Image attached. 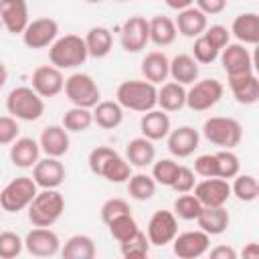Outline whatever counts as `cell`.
<instances>
[{"label": "cell", "instance_id": "cell-4", "mask_svg": "<svg viewBox=\"0 0 259 259\" xmlns=\"http://www.w3.org/2000/svg\"><path fill=\"white\" fill-rule=\"evenodd\" d=\"M6 111L18 121H36L45 113V99L30 85H20L6 95Z\"/></svg>", "mask_w": 259, "mask_h": 259}, {"label": "cell", "instance_id": "cell-23", "mask_svg": "<svg viewBox=\"0 0 259 259\" xmlns=\"http://www.w3.org/2000/svg\"><path fill=\"white\" fill-rule=\"evenodd\" d=\"M170 130H172V121H170V115L166 111L154 107V109L142 113L140 132L144 138H148L152 142H160V140H166Z\"/></svg>", "mask_w": 259, "mask_h": 259}, {"label": "cell", "instance_id": "cell-8", "mask_svg": "<svg viewBox=\"0 0 259 259\" xmlns=\"http://www.w3.org/2000/svg\"><path fill=\"white\" fill-rule=\"evenodd\" d=\"M225 87L219 79H200L186 89V107L192 111H208L223 99Z\"/></svg>", "mask_w": 259, "mask_h": 259}, {"label": "cell", "instance_id": "cell-30", "mask_svg": "<svg viewBox=\"0 0 259 259\" xmlns=\"http://www.w3.org/2000/svg\"><path fill=\"white\" fill-rule=\"evenodd\" d=\"M198 73H200V67L192 59V55L180 53L170 59V79L172 81L186 87V85H192L194 81H198Z\"/></svg>", "mask_w": 259, "mask_h": 259}, {"label": "cell", "instance_id": "cell-26", "mask_svg": "<svg viewBox=\"0 0 259 259\" xmlns=\"http://www.w3.org/2000/svg\"><path fill=\"white\" fill-rule=\"evenodd\" d=\"M198 229L206 235H223L231 225V214L225 206H202V210L196 217Z\"/></svg>", "mask_w": 259, "mask_h": 259}, {"label": "cell", "instance_id": "cell-50", "mask_svg": "<svg viewBox=\"0 0 259 259\" xmlns=\"http://www.w3.org/2000/svg\"><path fill=\"white\" fill-rule=\"evenodd\" d=\"M20 134L18 119L12 115H0V146H10Z\"/></svg>", "mask_w": 259, "mask_h": 259}, {"label": "cell", "instance_id": "cell-18", "mask_svg": "<svg viewBox=\"0 0 259 259\" xmlns=\"http://www.w3.org/2000/svg\"><path fill=\"white\" fill-rule=\"evenodd\" d=\"M168 152L174 158H188L192 156L200 146V134L192 125H180L176 130H170L166 136Z\"/></svg>", "mask_w": 259, "mask_h": 259}, {"label": "cell", "instance_id": "cell-52", "mask_svg": "<svg viewBox=\"0 0 259 259\" xmlns=\"http://www.w3.org/2000/svg\"><path fill=\"white\" fill-rule=\"evenodd\" d=\"M194 6L206 16H214L227 8V0H194Z\"/></svg>", "mask_w": 259, "mask_h": 259}, {"label": "cell", "instance_id": "cell-20", "mask_svg": "<svg viewBox=\"0 0 259 259\" xmlns=\"http://www.w3.org/2000/svg\"><path fill=\"white\" fill-rule=\"evenodd\" d=\"M38 146H40V152L45 156H53V158H63L69 148H71V138H69V132L63 127V125H47L42 132H40V138H38Z\"/></svg>", "mask_w": 259, "mask_h": 259}, {"label": "cell", "instance_id": "cell-17", "mask_svg": "<svg viewBox=\"0 0 259 259\" xmlns=\"http://www.w3.org/2000/svg\"><path fill=\"white\" fill-rule=\"evenodd\" d=\"M67 178L65 164L61 158L45 156L32 166V180L36 182L38 188H59Z\"/></svg>", "mask_w": 259, "mask_h": 259}, {"label": "cell", "instance_id": "cell-37", "mask_svg": "<svg viewBox=\"0 0 259 259\" xmlns=\"http://www.w3.org/2000/svg\"><path fill=\"white\" fill-rule=\"evenodd\" d=\"M61 125H63L67 132H73V134L87 132V130L93 125V113H91V109H87V107H77V105H73L71 109H67V111L63 113Z\"/></svg>", "mask_w": 259, "mask_h": 259}, {"label": "cell", "instance_id": "cell-22", "mask_svg": "<svg viewBox=\"0 0 259 259\" xmlns=\"http://www.w3.org/2000/svg\"><path fill=\"white\" fill-rule=\"evenodd\" d=\"M227 79H229V89L237 103L253 105L259 101V79L253 71L235 75V77H227Z\"/></svg>", "mask_w": 259, "mask_h": 259}, {"label": "cell", "instance_id": "cell-14", "mask_svg": "<svg viewBox=\"0 0 259 259\" xmlns=\"http://www.w3.org/2000/svg\"><path fill=\"white\" fill-rule=\"evenodd\" d=\"M192 192L200 200L202 206H225L227 200L231 198V184L225 178L210 176V178H202L200 182H196Z\"/></svg>", "mask_w": 259, "mask_h": 259}, {"label": "cell", "instance_id": "cell-59", "mask_svg": "<svg viewBox=\"0 0 259 259\" xmlns=\"http://www.w3.org/2000/svg\"><path fill=\"white\" fill-rule=\"evenodd\" d=\"M0 212H2V206H0Z\"/></svg>", "mask_w": 259, "mask_h": 259}, {"label": "cell", "instance_id": "cell-49", "mask_svg": "<svg viewBox=\"0 0 259 259\" xmlns=\"http://www.w3.org/2000/svg\"><path fill=\"white\" fill-rule=\"evenodd\" d=\"M113 154H115V150L109 148V146H95V148L89 152V156H87V166H89V170H91L95 176H99L101 166H103L105 160L111 158Z\"/></svg>", "mask_w": 259, "mask_h": 259}, {"label": "cell", "instance_id": "cell-29", "mask_svg": "<svg viewBox=\"0 0 259 259\" xmlns=\"http://www.w3.org/2000/svg\"><path fill=\"white\" fill-rule=\"evenodd\" d=\"M156 107H160L166 113L180 111L182 107H186V87L176 83V81H164L158 87Z\"/></svg>", "mask_w": 259, "mask_h": 259}, {"label": "cell", "instance_id": "cell-15", "mask_svg": "<svg viewBox=\"0 0 259 259\" xmlns=\"http://www.w3.org/2000/svg\"><path fill=\"white\" fill-rule=\"evenodd\" d=\"M219 61H221V67L227 73V77H235V75L253 71V57H251L247 45H241V42H229L225 49H221Z\"/></svg>", "mask_w": 259, "mask_h": 259}, {"label": "cell", "instance_id": "cell-39", "mask_svg": "<svg viewBox=\"0 0 259 259\" xmlns=\"http://www.w3.org/2000/svg\"><path fill=\"white\" fill-rule=\"evenodd\" d=\"M150 241L146 237L144 231H136L130 239L121 241L119 243V253L125 257V259H142V257H148L150 255Z\"/></svg>", "mask_w": 259, "mask_h": 259}, {"label": "cell", "instance_id": "cell-46", "mask_svg": "<svg viewBox=\"0 0 259 259\" xmlns=\"http://www.w3.org/2000/svg\"><path fill=\"white\" fill-rule=\"evenodd\" d=\"M101 221L107 225L111 219H115V217H119V214H127V212H132V208H130V202L127 200H123V198H107L103 204H101Z\"/></svg>", "mask_w": 259, "mask_h": 259}, {"label": "cell", "instance_id": "cell-56", "mask_svg": "<svg viewBox=\"0 0 259 259\" xmlns=\"http://www.w3.org/2000/svg\"><path fill=\"white\" fill-rule=\"evenodd\" d=\"M6 81H8V69H6V65L0 61V89L6 85Z\"/></svg>", "mask_w": 259, "mask_h": 259}, {"label": "cell", "instance_id": "cell-45", "mask_svg": "<svg viewBox=\"0 0 259 259\" xmlns=\"http://www.w3.org/2000/svg\"><path fill=\"white\" fill-rule=\"evenodd\" d=\"M219 49H214L202 34L194 38V45H192V59L198 63V65H210L219 59Z\"/></svg>", "mask_w": 259, "mask_h": 259}, {"label": "cell", "instance_id": "cell-12", "mask_svg": "<svg viewBox=\"0 0 259 259\" xmlns=\"http://www.w3.org/2000/svg\"><path fill=\"white\" fill-rule=\"evenodd\" d=\"M210 249V235L200 229L178 233L172 239V251L180 259H198Z\"/></svg>", "mask_w": 259, "mask_h": 259}, {"label": "cell", "instance_id": "cell-34", "mask_svg": "<svg viewBox=\"0 0 259 259\" xmlns=\"http://www.w3.org/2000/svg\"><path fill=\"white\" fill-rule=\"evenodd\" d=\"M65 259H93L97 255V247L95 241L89 235H73L65 241V245H61L59 251Z\"/></svg>", "mask_w": 259, "mask_h": 259}, {"label": "cell", "instance_id": "cell-53", "mask_svg": "<svg viewBox=\"0 0 259 259\" xmlns=\"http://www.w3.org/2000/svg\"><path fill=\"white\" fill-rule=\"evenodd\" d=\"M210 259H237V251L231 245H217L206 251Z\"/></svg>", "mask_w": 259, "mask_h": 259}, {"label": "cell", "instance_id": "cell-33", "mask_svg": "<svg viewBox=\"0 0 259 259\" xmlns=\"http://www.w3.org/2000/svg\"><path fill=\"white\" fill-rule=\"evenodd\" d=\"M93 123H97L101 130H115L123 121V107L117 101H99L93 109Z\"/></svg>", "mask_w": 259, "mask_h": 259}, {"label": "cell", "instance_id": "cell-25", "mask_svg": "<svg viewBox=\"0 0 259 259\" xmlns=\"http://www.w3.org/2000/svg\"><path fill=\"white\" fill-rule=\"evenodd\" d=\"M142 77L154 85H162L170 77V59L162 51H150L142 59Z\"/></svg>", "mask_w": 259, "mask_h": 259}, {"label": "cell", "instance_id": "cell-11", "mask_svg": "<svg viewBox=\"0 0 259 259\" xmlns=\"http://www.w3.org/2000/svg\"><path fill=\"white\" fill-rule=\"evenodd\" d=\"M150 42V26L148 18L134 14L119 28V45L125 53H142Z\"/></svg>", "mask_w": 259, "mask_h": 259}, {"label": "cell", "instance_id": "cell-51", "mask_svg": "<svg viewBox=\"0 0 259 259\" xmlns=\"http://www.w3.org/2000/svg\"><path fill=\"white\" fill-rule=\"evenodd\" d=\"M194 174L200 176V178H210V176H217V158L214 154H200L196 160H194Z\"/></svg>", "mask_w": 259, "mask_h": 259}, {"label": "cell", "instance_id": "cell-47", "mask_svg": "<svg viewBox=\"0 0 259 259\" xmlns=\"http://www.w3.org/2000/svg\"><path fill=\"white\" fill-rule=\"evenodd\" d=\"M202 36L214 47V49H225L229 42H231V30L227 28V26H223V24H210V26H206L204 28V32H202Z\"/></svg>", "mask_w": 259, "mask_h": 259}, {"label": "cell", "instance_id": "cell-57", "mask_svg": "<svg viewBox=\"0 0 259 259\" xmlns=\"http://www.w3.org/2000/svg\"><path fill=\"white\" fill-rule=\"evenodd\" d=\"M85 2H89V4H99V2H103V0H85Z\"/></svg>", "mask_w": 259, "mask_h": 259}, {"label": "cell", "instance_id": "cell-44", "mask_svg": "<svg viewBox=\"0 0 259 259\" xmlns=\"http://www.w3.org/2000/svg\"><path fill=\"white\" fill-rule=\"evenodd\" d=\"M24 239L14 231H2L0 233V259H14L22 253Z\"/></svg>", "mask_w": 259, "mask_h": 259}, {"label": "cell", "instance_id": "cell-55", "mask_svg": "<svg viewBox=\"0 0 259 259\" xmlns=\"http://www.w3.org/2000/svg\"><path fill=\"white\" fill-rule=\"evenodd\" d=\"M243 257H249V259L259 257V247H257V243H249V245L243 249Z\"/></svg>", "mask_w": 259, "mask_h": 259}, {"label": "cell", "instance_id": "cell-24", "mask_svg": "<svg viewBox=\"0 0 259 259\" xmlns=\"http://www.w3.org/2000/svg\"><path fill=\"white\" fill-rule=\"evenodd\" d=\"M174 24H176L178 34H182L186 38H196L208 26V16L204 12H200L196 6H188L184 10H178Z\"/></svg>", "mask_w": 259, "mask_h": 259}, {"label": "cell", "instance_id": "cell-32", "mask_svg": "<svg viewBox=\"0 0 259 259\" xmlns=\"http://www.w3.org/2000/svg\"><path fill=\"white\" fill-rule=\"evenodd\" d=\"M148 26H150V42H154L156 47H168L178 36L176 24L170 16L156 14L148 20Z\"/></svg>", "mask_w": 259, "mask_h": 259}, {"label": "cell", "instance_id": "cell-3", "mask_svg": "<svg viewBox=\"0 0 259 259\" xmlns=\"http://www.w3.org/2000/svg\"><path fill=\"white\" fill-rule=\"evenodd\" d=\"M89 59L83 36L79 34H63L49 47V61L57 69H77Z\"/></svg>", "mask_w": 259, "mask_h": 259}, {"label": "cell", "instance_id": "cell-40", "mask_svg": "<svg viewBox=\"0 0 259 259\" xmlns=\"http://www.w3.org/2000/svg\"><path fill=\"white\" fill-rule=\"evenodd\" d=\"M178 168L180 164L172 158H160V160H154L152 162V178L156 180V184L160 186H172L176 174H178Z\"/></svg>", "mask_w": 259, "mask_h": 259}, {"label": "cell", "instance_id": "cell-16", "mask_svg": "<svg viewBox=\"0 0 259 259\" xmlns=\"http://www.w3.org/2000/svg\"><path fill=\"white\" fill-rule=\"evenodd\" d=\"M30 87L42 97V99H51V97H57L63 87H65V77H63V71L57 69L55 65H40L32 71V77H30Z\"/></svg>", "mask_w": 259, "mask_h": 259}, {"label": "cell", "instance_id": "cell-43", "mask_svg": "<svg viewBox=\"0 0 259 259\" xmlns=\"http://www.w3.org/2000/svg\"><path fill=\"white\" fill-rule=\"evenodd\" d=\"M138 229H140V227H138L136 219L132 217V212L119 214V217H115V219H111V221L107 223V231H109V235H111L117 243L130 239Z\"/></svg>", "mask_w": 259, "mask_h": 259}, {"label": "cell", "instance_id": "cell-9", "mask_svg": "<svg viewBox=\"0 0 259 259\" xmlns=\"http://www.w3.org/2000/svg\"><path fill=\"white\" fill-rule=\"evenodd\" d=\"M178 235V219L172 210H156L146 227V237L152 247H164Z\"/></svg>", "mask_w": 259, "mask_h": 259}, {"label": "cell", "instance_id": "cell-21", "mask_svg": "<svg viewBox=\"0 0 259 259\" xmlns=\"http://www.w3.org/2000/svg\"><path fill=\"white\" fill-rule=\"evenodd\" d=\"M40 146H38V140L34 138H16L12 144H10V162L16 166V168H22V170H28L32 168L38 160H40Z\"/></svg>", "mask_w": 259, "mask_h": 259}, {"label": "cell", "instance_id": "cell-31", "mask_svg": "<svg viewBox=\"0 0 259 259\" xmlns=\"http://www.w3.org/2000/svg\"><path fill=\"white\" fill-rule=\"evenodd\" d=\"M83 40H85L89 57L93 59H103L113 49V34L107 26H91L87 34L83 36Z\"/></svg>", "mask_w": 259, "mask_h": 259}, {"label": "cell", "instance_id": "cell-10", "mask_svg": "<svg viewBox=\"0 0 259 259\" xmlns=\"http://www.w3.org/2000/svg\"><path fill=\"white\" fill-rule=\"evenodd\" d=\"M57 36H59V22L51 16L34 18L22 30V42L34 51L51 47L57 40Z\"/></svg>", "mask_w": 259, "mask_h": 259}, {"label": "cell", "instance_id": "cell-27", "mask_svg": "<svg viewBox=\"0 0 259 259\" xmlns=\"http://www.w3.org/2000/svg\"><path fill=\"white\" fill-rule=\"evenodd\" d=\"M132 168H146V166H152V162L156 160V146L152 140L144 138V136H138V138H132L125 146V156H123Z\"/></svg>", "mask_w": 259, "mask_h": 259}, {"label": "cell", "instance_id": "cell-7", "mask_svg": "<svg viewBox=\"0 0 259 259\" xmlns=\"http://www.w3.org/2000/svg\"><path fill=\"white\" fill-rule=\"evenodd\" d=\"M38 186L32 180V176H18L12 178L2 190H0V206L6 212H20L26 210L32 198L36 196Z\"/></svg>", "mask_w": 259, "mask_h": 259}, {"label": "cell", "instance_id": "cell-48", "mask_svg": "<svg viewBox=\"0 0 259 259\" xmlns=\"http://www.w3.org/2000/svg\"><path fill=\"white\" fill-rule=\"evenodd\" d=\"M194 184H196V174H194V170L180 164L178 174H176V178H174V182H172L170 188H172L174 192H178V194H184V192H192Z\"/></svg>", "mask_w": 259, "mask_h": 259}, {"label": "cell", "instance_id": "cell-13", "mask_svg": "<svg viewBox=\"0 0 259 259\" xmlns=\"http://www.w3.org/2000/svg\"><path fill=\"white\" fill-rule=\"evenodd\" d=\"M24 249L32 257H53L61 251V239L51 227H34L24 237Z\"/></svg>", "mask_w": 259, "mask_h": 259}, {"label": "cell", "instance_id": "cell-19", "mask_svg": "<svg viewBox=\"0 0 259 259\" xmlns=\"http://www.w3.org/2000/svg\"><path fill=\"white\" fill-rule=\"evenodd\" d=\"M0 20L10 34H22L30 22L26 0H0Z\"/></svg>", "mask_w": 259, "mask_h": 259}, {"label": "cell", "instance_id": "cell-41", "mask_svg": "<svg viewBox=\"0 0 259 259\" xmlns=\"http://www.w3.org/2000/svg\"><path fill=\"white\" fill-rule=\"evenodd\" d=\"M200 210H202L200 200L190 192L180 194L172 204V212L176 214V219H182V221H196Z\"/></svg>", "mask_w": 259, "mask_h": 259}, {"label": "cell", "instance_id": "cell-6", "mask_svg": "<svg viewBox=\"0 0 259 259\" xmlns=\"http://www.w3.org/2000/svg\"><path fill=\"white\" fill-rule=\"evenodd\" d=\"M63 91H65L67 99L71 101V105H77V107L93 109L101 101V89L89 73H81V71L71 73L65 79Z\"/></svg>", "mask_w": 259, "mask_h": 259}, {"label": "cell", "instance_id": "cell-38", "mask_svg": "<svg viewBox=\"0 0 259 259\" xmlns=\"http://www.w3.org/2000/svg\"><path fill=\"white\" fill-rule=\"evenodd\" d=\"M231 196L241 202H253L259 196V182L253 174H237L231 184Z\"/></svg>", "mask_w": 259, "mask_h": 259}, {"label": "cell", "instance_id": "cell-28", "mask_svg": "<svg viewBox=\"0 0 259 259\" xmlns=\"http://www.w3.org/2000/svg\"><path fill=\"white\" fill-rule=\"evenodd\" d=\"M231 34L241 45H257L259 42V14L257 12H241L235 16L231 24Z\"/></svg>", "mask_w": 259, "mask_h": 259}, {"label": "cell", "instance_id": "cell-36", "mask_svg": "<svg viewBox=\"0 0 259 259\" xmlns=\"http://www.w3.org/2000/svg\"><path fill=\"white\" fill-rule=\"evenodd\" d=\"M127 194L130 198L138 200V202H146L150 200L154 194H156V180L152 178V174H144V172H138V174H132L127 178Z\"/></svg>", "mask_w": 259, "mask_h": 259}, {"label": "cell", "instance_id": "cell-35", "mask_svg": "<svg viewBox=\"0 0 259 259\" xmlns=\"http://www.w3.org/2000/svg\"><path fill=\"white\" fill-rule=\"evenodd\" d=\"M132 174H134V172H132V164H130L123 156H119L117 152H115L111 158L105 160V164L101 166V172H99L101 178H105L107 182H113V184H123V182H127V178H130Z\"/></svg>", "mask_w": 259, "mask_h": 259}, {"label": "cell", "instance_id": "cell-42", "mask_svg": "<svg viewBox=\"0 0 259 259\" xmlns=\"http://www.w3.org/2000/svg\"><path fill=\"white\" fill-rule=\"evenodd\" d=\"M214 158H217V176L219 178L231 180L241 172L239 156L233 150H219V152H214Z\"/></svg>", "mask_w": 259, "mask_h": 259}, {"label": "cell", "instance_id": "cell-58", "mask_svg": "<svg viewBox=\"0 0 259 259\" xmlns=\"http://www.w3.org/2000/svg\"><path fill=\"white\" fill-rule=\"evenodd\" d=\"M117 2H127V0H117Z\"/></svg>", "mask_w": 259, "mask_h": 259}, {"label": "cell", "instance_id": "cell-2", "mask_svg": "<svg viewBox=\"0 0 259 259\" xmlns=\"http://www.w3.org/2000/svg\"><path fill=\"white\" fill-rule=\"evenodd\" d=\"M26 210L32 227H53L65 212V196L59 188H40Z\"/></svg>", "mask_w": 259, "mask_h": 259}, {"label": "cell", "instance_id": "cell-5", "mask_svg": "<svg viewBox=\"0 0 259 259\" xmlns=\"http://www.w3.org/2000/svg\"><path fill=\"white\" fill-rule=\"evenodd\" d=\"M202 136L219 150H235L243 140V125L235 117L212 115L202 123Z\"/></svg>", "mask_w": 259, "mask_h": 259}, {"label": "cell", "instance_id": "cell-54", "mask_svg": "<svg viewBox=\"0 0 259 259\" xmlns=\"http://www.w3.org/2000/svg\"><path fill=\"white\" fill-rule=\"evenodd\" d=\"M164 4L170 8V10H184L188 6H194V0H164Z\"/></svg>", "mask_w": 259, "mask_h": 259}, {"label": "cell", "instance_id": "cell-1", "mask_svg": "<svg viewBox=\"0 0 259 259\" xmlns=\"http://www.w3.org/2000/svg\"><path fill=\"white\" fill-rule=\"evenodd\" d=\"M115 101L130 111L146 113L156 107L158 87L146 79H127L121 81L115 89Z\"/></svg>", "mask_w": 259, "mask_h": 259}]
</instances>
